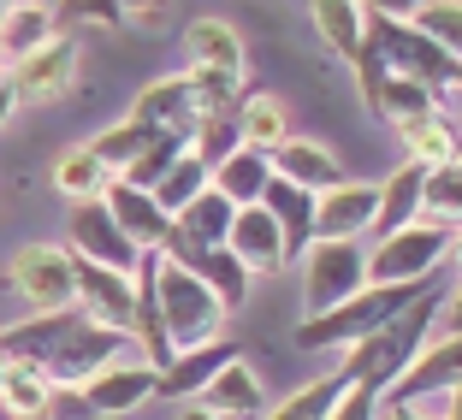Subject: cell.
<instances>
[{
  "instance_id": "obj_36",
  "label": "cell",
  "mask_w": 462,
  "mask_h": 420,
  "mask_svg": "<svg viewBox=\"0 0 462 420\" xmlns=\"http://www.w3.org/2000/svg\"><path fill=\"white\" fill-rule=\"evenodd\" d=\"M48 391H54V385L42 379V373H30V367L13 361V373H6V385H0V415L6 420H42Z\"/></svg>"
},
{
  "instance_id": "obj_3",
  "label": "cell",
  "mask_w": 462,
  "mask_h": 420,
  "mask_svg": "<svg viewBox=\"0 0 462 420\" xmlns=\"http://www.w3.org/2000/svg\"><path fill=\"white\" fill-rule=\"evenodd\" d=\"M427 285H433V278H415V285H362V290H350L344 302H332L327 314H302L297 343H302V350H350V343L374 338L385 320H397V314L421 297Z\"/></svg>"
},
{
  "instance_id": "obj_10",
  "label": "cell",
  "mask_w": 462,
  "mask_h": 420,
  "mask_svg": "<svg viewBox=\"0 0 462 420\" xmlns=\"http://www.w3.org/2000/svg\"><path fill=\"white\" fill-rule=\"evenodd\" d=\"M6 83H13V96L30 101V107L60 101L71 83H78V36L54 30L36 54H24V59H13V66H6Z\"/></svg>"
},
{
  "instance_id": "obj_6",
  "label": "cell",
  "mask_w": 462,
  "mask_h": 420,
  "mask_svg": "<svg viewBox=\"0 0 462 420\" xmlns=\"http://www.w3.org/2000/svg\"><path fill=\"white\" fill-rule=\"evenodd\" d=\"M450 249H457V225L415 219V225L367 243V285H415V278H433Z\"/></svg>"
},
{
  "instance_id": "obj_28",
  "label": "cell",
  "mask_w": 462,
  "mask_h": 420,
  "mask_svg": "<svg viewBox=\"0 0 462 420\" xmlns=\"http://www.w3.org/2000/svg\"><path fill=\"white\" fill-rule=\"evenodd\" d=\"M54 30L60 24H54V6H48V0H18L13 13L0 18V66H13V59L36 54Z\"/></svg>"
},
{
  "instance_id": "obj_8",
  "label": "cell",
  "mask_w": 462,
  "mask_h": 420,
  "mask_svg": "<svg viewBox=\"0 0 462 420\" xmlns=\"http://www.w3.org/2000/svg\"><path fill=\"white\" fill-rule=\"evenodd\" d=\"M6 285L30 314H60L78 302V260L66 255V243H24L6 260Z\"/></svg>"
},
{
  "instance_id": "obj_18",
  "label": "cell",
  "mask_w": 462,
  "mask_h": 420,
  "mask_svg": "<svg viewBox=\"0 0 462 420\" xmlns=\"http://www.w3.org/2000/svg\"><path fill=\"white\" fill-rule=\"evenodd\" d=\"M267 166H273V178H285V184H297V190H309V196L332 190L338 178H350V172H344V160L320 142V136H297V131L267 154Z\"/></svg>"
},
{
  "instance_id": "obj_44",
  "label": "cell",
  "mask_w": 462,
  "mask_h": 420,
  "mask_svg": "<svg viewBox=\"0 0 462 420\" xmlns=\"http://www.w3.org/2000/svg\"><path fill=\"white\" fill-rule=\"evenodd\" d=\"M445 403V397H439ZM380 420H439L427 403H380Z\"/></svg>"
},
{
  "instance_id": "obj_5",
  "label": "cell",
  "mask_w": 462,
  "mask_h": 420,
  "mask_svg": "<svg viewBox=\"0 0 462 420\" xmlns=\"http://www.w3.org/2000/svg\"><path fill=\"white\" fill-rule=\"evenodd\" d=\"M362 41L374 48V59H380L392 78L421 83L439 107L457 96V83H462V54L433 48V41H427L415 24H397V18H367V36H362Z\"/></svg>"
},
{
  "instance_id": "obj_41",
  "label": "cell",
  "mask_w": 462,
  "mask_h": 420,
  "mask_svg": "<svg viewBox=\"0 0 462 420\" xmlns=\"http://www.w3.org/2000/svg\"><path fill=\"white\" fill-rule=\"evenodd\" d=\"M42 420H96V408L83 403L78 385H54V391H48V403H42Z\"/></svg>"
},
{
  "instance_id": "obj_16",
  "label": "cell",
  "mask_w": 462,
  "mask_h": 420,
  "mask_svg": "<svg viewBox=\"0 0 462 420\" xmlns=\"http://www.w3.org/2000/svg\"><path fill=\"white\" fill-rule=\"evenodd\" d=\"M374 202H380V184H367V178H338L332 190L314 196V237H362L367 243Z\"/></svg>"
},
{
  "instance_id": "obj_46",
  "label": "cell",
  "mask_w": 462,
  "mask_h": 420,
  "mask_svg": "<svg viewBox=\"0 0 462 420\" xmlns=\"http://www.w3.org/2000/svg\"><path fill=\"white\" fill-rule=\"evenodd\" d=\"M178 420H214V415H208L202 403H184V408H178Z\"/></svg>"
},
{
  "instance_id": "obj_29",
  "label": "cell",
  "mask_w": 462,
  "mask_h": 420,
  "mask_svg": "<svg viewBox=\"0 0 462 420\" xmlns=\"http://www.w3.org/2000/svg\"><path fill=\"white\" fill-rule=\"evenodd\" d=\"M178 267H190L196 278H202L208 290H214V302L226 314H237L249 302V290H255V278H249L244 267H237V260L226 255V249H202V255H190V260H178Z\"/></svg>"
},
{
  "instance_id": "obj_11",
  "label": "cell",
  "mask_w": 462,
  "mask_h": 420,
  "mask_svg": "<svg viewBox=\"0 0 462 420\" xmlns=\"http://www.w3.org/2000/svg\"><path fill=\"white\" fill-rule=\"evenodd\" d=\"M66 255L71 260H89V267H113V272H131L136 267V249L125 243V231L113 225L107 202H71L66 214Z\"/></svg>"
},
{
  "instance_id": "obj_34",
  "label": "cell",
  "mask_w": 462,
  "mask_h": 420,
  "mask_svg": "<svg viewBox=\"0 0 462 420\" xmlns=\"http://www.w3.org/2000/svg\"><path fill=\"white\" fill-rule=\"evenodd\" d=\"M462 214V166H427L421 172V219L427 225H457Z\"/></svg>"
},
{
  "instance_id": "obj_31",
  "label": "cell",
  "mask_w": 462,
  "mask_h": 420,
  "mask_svg": "<svg viewBox=\"0 0 462 420\" xmlns=\"http://www.w3.org/2000/svg\"><path fill=\"white\" fill-rule=\"evenodd\" d=\"M202 190H208V166L196 160L190 149H184V154H178V160H172V166H166V172H161V178H154V184H149L154 207H161L166 219H172L178 207H190V202H196V196H202Z\"/></svg>"
},
{
  "instance_id": "obj_42",
  "label": "cell",
  "mask_w": 462,
  "mask_h": 420,
  "mask_svg": "<svg viewBox=\"0 0 462 420\" xmlns=\"http://www.w3.org/2000/svg\"><path fill=\"white\" fill-rule=\"evenodd\" d=\"M166 6H172V0H119V18L125 24H143V30H161Z\"/></svg>"
},
{
  "instance_id": "obj_2",
  "label": "cell",
  "mask_w": 462,
  "mask_h": 420,
  "mask_svg": "<svg viewBox=\"0 0 462 420\" xmlns=\"http://www.w3.org/2000/svg\"><path fill=\"white\" fill-rule=\"evenodd\" d=\"M184 83L196 113H231L249 89V54L231 18H190L184 24Z\"/></svg>"
},
{
  "instance_id": "obj_20",
  "label": "cell",
  "mask_w": 462,
  "mask_h": 420,
  "mask_svg": "<svg viewBox=\"0 0 462 420\" xmlns=\"http://www.w3.org/2000/svg\"><path fill=\"white\" fill-rule=\"evenodd\" d=\"M237 343L231 338H214V343H196V350H178L172 361L154 373V397H166V403H196V391H202L208 379H214L226 361H237Z\"/></svg>"
},
{
  "instance_id": "obj_30",
  "label": "cell",
  "mask_w": 462,
  "mask_h": 420,
  "mask_svg": "<svg viewBox=\"0 0 462 420\" xmlns=\"http://www.w3.org/2000/svg\"><path fill=\"white\" fill-rule=\"evenodd\" d=\"M107 178L113 172L89 154V142H78V149H66L54 160V190L66 196V202H96V196L107 190Z\"/></svg>"
},
{
  "instance_id": "obj_43",
  "label": "cell",
  "mask_w": 462,
  "mask_h": 420,
  "mask_svg": "<svg viewBox=\"0 0 462 420\" xmlns=\"http://www.w3.org/2000/svg\"><path fill=\"white\" fill-rule=\"evenodd\" d=\"M367 18H397V24H409V13L421 6V0H356Z\"/></svg>"
},
{
  "instance_id": "obj_48",
  "label": "cell",
  "mask_w": 462,
  "mask_h": 420,
  "mask_svg": "<svg viewBox=\"0 0 462 420\" xmlns=\"http://www.w3.org/2000/svg\"><path fill=\"white\" fill-rule=\"evenodd\" d=\"M13 6H18V0H0V18H6V13H13Z\"/></svg>"
},
{
  "instance_id": "obj_37",
  "label": "cell",
  "mask_w": 462,
  "mask_h": 420,
  "mask_svg": "<svg viewBox=\"0 0 462 420\" xmlns=\"http://www.w3.org/2000/svg\"><path fill=\"white\" fill-rule=\"evenodd\" d=\"M237 149V124H231V113H196V124H190V154L214 172L226 154Z\"/></svg>"
},
{
  "instance_id": "obj_7",
  "label": "cell",
  "mask_w": 462,
  "mask_h": 420,
  "mask_svg": "<svg viewBox=\"0 0 462 420\" xmlns=\"http://www.w3.org/2000/svg\"><path fill=\"white\" fill-rule=\"evenodd\" d=\"M302 267V314H327L350 290L367 285V243L362 237H314L297 255Z\"/></svg>"
},
{
  "instance_id": "obj_17",
  "label": "cell",
  "mask_w": 462,
  "mask_h": 420,
  "mask_svg": "<svg viewBox=\"0 0 462 420\" xmlns=\"http://www.w3.org/2000/svg\"><path fill=\"white\" fill-rule=\"evenodd\" d=\"M226 225H231V202L219 190H202L190 207L172 214V237H166L161 255L166 260H190L202 249H226Z\"/></svg>"
},
{
  "instance_id": "obj_15",
  "label": "cell",
  "mask_w": 462,
  "mask_h": 420,
  "mask_svg": "<svg viewBox=\"0 0 462 420\" xmlns=\"http://www.w3.org/2000/svg\"><path fill=\"white\" fill-rule=\"evenodd\" d=\"M101 202H107L113 225L125 231V243H131L136 255H161V249H166V237H172V219L154 207L149 190H136V184H125V178H107Z\"/></svg>"
},
{
  "instance_id": "obj_38",
  "label": "cell",
  "mask_w": 462,
  "mask_h": 420,
  "mask_svg": "<svg viewBox=\"0 0 462 420\" xmlns=\"http://www.w3.org/2000/svg\"><path fill=\"white\" fill-rule=\"evenodd\" d=\"M54 24L66 30V36H78V30H119V0H54Z\"/></svg>"
},
{
  "instance_id": "obj_35",
  "label": "cell",
  "mask_w": 462,
  "mask_h": 420,
  "mask_svg": "<svg viewBox=\"0 0 462 420\" xmlns=\"http://www.w3.org/2000/svg\"><path fill=\"white\" fill-rule=\"evenodd\" d=\"M409 24L421 30L433 48H445V54H462V0H421V6L409 13Z\"/></svg>"
},
{
  "instance_id": "obj_45",
  "label": "cell",
  "mask_w": 462,
  "mask_h": 420,
  "mask_svg": "<svg viewBox=\"0 0 462 420\" xmlns=\"http://www.w3.org/2000/svg\"><path fill=\"white\" fill-rule=\"evenodd\" d=\"M13 113H18V96H13V83H6V66H0V131L13 124Z\"/></svg>"
},
{
  "instance_id": "obj_13",
  "label": "cell",
  "mask_w": 462,
  "mask_h": 420,
  "mask_svg": "<svg viewBox=\"0 0 462 420\" xmlns=\"http://www.w3.org/2000/svg\"><path fill=\"white\" fill-rule=\"evenodd\" d=\"M226 255L249 272V278H273V272H285V231L273 225V214L261 202L249 207H231V225H226Z\"/></svg>"
},
{
  "instance_id": "obj_40",
  "label": "cell",
  "mask_w": 462,
  "mask_h": 420,
  "mask_svg": "<svg viewBox=\"0 0 462 420\" xmlns=\"http://www.w3.org/2000/svg\"><path fill=\"white\" fill-rule=\"evenodd\" d=\"M327 420H380V391L374 385H344Z\"/></svg>"
},
{
  "instance_id": "obj_9",
  "label": "cell",
  "mask_w": 462,
  "mask_h": 420,
  "mask_svg": "<svg viewBox=\"0 0 462 420\" xmlns=\"http://www.w3.org/2000/svg\"><path fill=\"white\" fill-rule=\"evenodd\" d=\"M457 385H462V332H433L403 361V373L380 391V403H433Z\"/></svg>"
},
{
  "instance_id": "obj_24",
  "label": "cell",
  "mask_w": 462,
  "mask_h": 420,
  "mask_svg": "<svg viewBox=\"0 0 462 420\" xmlns=\"http://www.w3.org/2000/svg\"><path fill=\"white\" fill-rule=\"evenodd\" d=\"M261 207L273 214V225L285 231V260L297 267V255L314 243V196L285 184V178H267V190H261Z\"/></svg>"
},
{
  "instance_id": "obj_25",
  "label": "cell",
  "mask_w": 462,
  "mask_h": 420,
  "mask_svg": "<svg viewBox=\"0 0 462 420\" xmlns=\"http://www.w3.org/2000/svg\"><path fill=\"white\" fill-rule=\"evenodd\" d=\"M267 178H273V166H267V154L261 149H237L226 154V160L208 172V190H219L231 207H249V202H261V190H267Z\"/></svg>"
},
{
  "instance_id": "obj_47",
  "label": "cell",
  "mask_w": 462,
  "mask_h": 420,
  "mask_svg": "<svg viewBox=\"0 0 462 420\" xmlns=\"http://www.w3.org/2000/svg\"><path fill=\"white\" fill-rule=\"evenodd\" d=\"M6 373H13V361H6V355H0V385H6Z\"/></svg>"
},
{
  "instance_id": "obj_4",
  "label": "cell",
  "mask_w": 462,
  "mask_h": 420,
  "mask_svg": "<svg viewBox=\"0 0 462 420\" xmlns=\"http://www.w3.org/2000/svg\"><path fill=\"white\" fill-rule=\"evenodd\" d=\"M154 314H161V332H166V343H172V355L226 338V320H231L214 302V290H208L190 267H178V260H166V255H154Z\"/></svg>"
},
{
  "instance_id": "obj_12",
  "label": "cell",
  "mask_w": 462,
  "mask_h": 420,
  "mask_svg": "<svg viewBox=\"0 0 462 420\" xmlns=\"http://www.w3.org/2000/svg\"><path fill=\"white\" fill-rule=\"evenodd\" d=\"M78 391H83V403L96 408V420H125L154 397V367L143 355H119V361L96 367Z\"/></svg>"
},
{
  "instance_id": "obj_33",
  "label": "cell",
  "mask_w": 462,
  "mask_h": 420,
  "mask_svg": "<svg viewBox=\"0 0 462 420\" xmlns=\"http://www.w3.org/2000/svg\"><path fill=\"white\" fill-rule=\"evenodd\" d=\"M338 391H344V373L332 367V373L309 379L302 391H291L285 403H273L261 420H327V415H332V403H338Z\"/></svg>"
},
{
  "instance_id": "obj_14",
  "label": "cell",
  "mask_w": 462,
  "mask_h": 420,
  "mask_svg": "<svg viewBox=\"0 0 462 420\" xmlns=\"http://www.w3.org/2000/svg\"><path fill=\"white\" fill-rule=\"evenodd\" d=\"M125 119H136L143 131H154V136H184V142H190L196 96H190V83H184V71H161V78H149L143 89H136V101H131Z\"/></svg>"
},
{
  "instance_id": "obj_27",
  "label": "cell",
  "mask_w": 462,
  "mask_h": 420,
  "mask_svg": "<svg viewBox=\"0 0 462 420\" xmlns=\"http://www.w3.org/2000/svg\"><path fill=\"white\" fill-rule=\"evenodd\" d=\"M309 18H314V36L327 41V54H338L344 66L362 54L367 13L356 6V0H309Z\"/></svg>"
},
{
  "instance_id": "obj_39",
  "label": "cell",
  "mask_w": 462,
  "mask_h": 420,
  "mask_svg": "<svg viewBox=\"0 0 462 420\" xmlns=\"http://www.w3.org/2000/svg\"><path fill=\"white\" fill-rule=\"evenodd\" d=\"M184 149H190L184 136H154L149 149L136 154V166L125 172V184H136V190H149V184H154V178H161V172H166V166H172V160H178Z\"/></svg>"
},
{
  "instance_id": "obj_32",
  "label": "cell",
  "mask_w": 462,
  "mask_h": 420,
  "mask_svg": "<svg viewBox=\"0 0 462 420\" xmlns=\"http://www.w3.org/2000/svg\"><path fill=\"white\" fill-rule=\"evenodd\" d=\"M149 142H154V131H143L136 119H119V124H107V131L89 136V154H96V160L107 166L113 178H125V172L136 166V154L149 149Z\"/></svg>"
},
{
  "instance_id": "obj_22",
  "label": "cell",
  "mask_w": 462,
  "mask_h": 420,
  "mask_svg": "<svg viewBox=\"0 0 462 420\" xmlns=\"http://www.w3.org/2000/svg\"><path fill=\"white\" fill-rule=\"evenodd\" d=\"M421 172H427V166L397 160L392 172L380 178V202H374L367 243H374V237H392V231H403V225H415V219H421Z\"/></svg>"
},
{
  "instance_id": "obj_1",
  "label": "cell",
  "mask_w": 462,
  "mask_h": 420,
  "mask_svg": "<svg viewBox=\"0 0 462 420\" xmlns=\"http://www.w3.org/2000/svg\"><path fill=\"white\" fill-rule=\"evenodd\" d=\"M131 350L125 332H107V325L83 320L78 308L60 314H24L18 325H0V355L30 373H42L48 385H83L96 367L119 361Z\"/></svg>"
},
{
  "instance_id": "obj_19",
  "label": "cell",
  "mask_w": 462,
  "mask_h": 420,
  "mask_svg": "<svg viewBox=\"0 0 462 420\" xmlns=\"http://www.w3.org/2000/svg\"><path fill=\"white\" fill-rule=\"evenodd\" d=\"M71 308H78L83 320H96V325H107V332H125V338H131V272L78 260V302H71Z\"/></svg>"
},
{
  "instance_id": "obj_21",
  "label": "cell",
  "mask_w": 462,
  "mask_h": 420,
  "mask_svg": "<svg viewBox=\"0 0 462 420\" xmlns=\"http://www.w3.org/2000/svg\"><path fill=\"white\" fill-rule=\"evenodd\" d=\"M196 403H202L214 420H261V415H267V391H261V373L244 361V355L219 367L214 379L196 391Z\"/></svg>"
},
{
  "instance_id": "obj_23",
  "label": "cell",
  "mask_w": 462,
  "mask_h": 420,
  "mask_svg": "<svg viewBox=\"0 0 462 420\" xmlns=\"http://www.w3.org/2000/svg\"><path fill=\"white\" fill-rule=\"evenodd\" d=\"M231 124H237V142H244V149H261V154H273L297 131V124H291V107L279 96H267V89H244V101L231 107Z\"/></svg>"
},
{
  "instance_id": "obj_26",
  "label": "cell",
  "mask_w": 462,
  "mask_h": 420,
  "mask_svg": "<svg viewBox=\"0 0 462 420\" xmlns=\"http://www.w3.org/2000/svg\"><path fill=\"white\" fill-rule=\"evenodd\" d=\"M397 142H403V160H415V166H450L457 160V119L445 107H433L421 119L397 124Z\"/></svg>"
}]
</instances>
